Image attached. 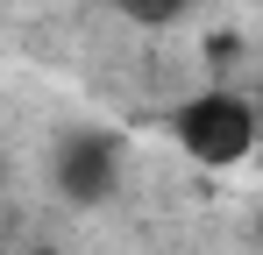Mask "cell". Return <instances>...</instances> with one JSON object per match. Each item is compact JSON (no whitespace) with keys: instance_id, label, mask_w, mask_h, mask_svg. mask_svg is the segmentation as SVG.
Returning a JSON list of instances; mask_svg holds the SVG:
<instances>
[{"instance_id":"2","label":"cell","mask_w":263,"mask_h":255,"mask_svg":"<svg viewBox=\"0 0 263 255\" xmlns=\"http://www.w3.org/2000/svg\"><path fill=\"white\" fill-rule=\"evenodd\" d=\"M50 184H57L64 206H107L114 184H121V135L71 128V135L50 149Z\"/></svg>"},{"instance_id":"5","label":"cell","mask_w":263,"mask_h":255,"mask_svg":"<svg viewBox=\"0 0 263 255\" xmlns=\"http://www.w3.org/2000/svg\"><path fill=\"white\" fill-rule=\"evenodd\" d=\"M0 170H7V156H0Z\"/></svg>"},{"instance_id":"3","label":"cell","mask_w":263,"mask_h":255,"mask_svg":"<svg viewBox=\"0 0 263 255\" xmlns=\"http://www.w3.org/2000/svg\"><path fill=\"white\" fill-rule=\"evenodd\" d=\"M114 7H121L128 22H142V29H164V22H178L192 0H114Z\"/></svg>"},{"instance_id":"1","label":"cell","mask_w":263,"mask_h":255,"mask_svg":"<svg viewBox=\"0 0 263 255\" xmlns=\"http://www.w3.org/2000/svg\"><path fill=\"white\" fill-rule=\"evenodd\" d=\"M171 135H178V149H185L192 163L235 170L263 142V114H256V99H242V92H228V85H206V92H192L171 114Z\"/></svg>"},{"instance_id":"4","label":"cell","mask_w":263,"mask_h":255,"mask_svg":"<svg viewBox=\"0 0 263 255\" xmlns=\"http://www.w3.org/2000/svg\"><path fill=\"white\" fill-rule=\"evenodd\" d=\"M29 255H64V248H50V241H43V248H29Z\"/></svg>"}]
</instances>
